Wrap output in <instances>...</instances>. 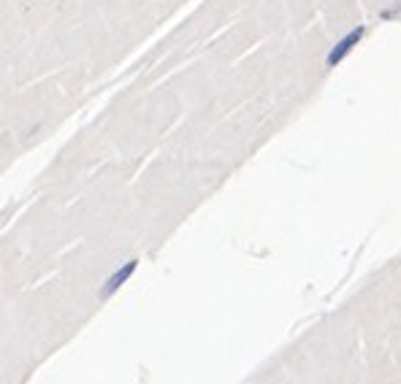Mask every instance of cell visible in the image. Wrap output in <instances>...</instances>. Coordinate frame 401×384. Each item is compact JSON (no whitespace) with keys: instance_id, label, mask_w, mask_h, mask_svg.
<instances>
[{"instance_id":"obj_3","label":"cell","mask_w":401,"mask_h":384,"mask_svg":"<svg viewBox=\"0 0 401 384\" xmlns=\"http://www.w3.org/2000/svg\"><path fill=\"white\" fill-rule=\"evenodd\" d=\"M377 19H380V22H399L401 19V0H391L385 8H380Z\"/></svg>"},{"instance_id":"obj_2","label":"cell","mask_w":401,"mask_h":384,"mask_svg":"<svg viewBox=\"0 0 401 384\" xmlns=\"http://www.w3.org/2000/svg\"><path fill=\"white\" fill-rule=\"evenodd\" d=\"M136 268H138V260H136V257L125 260V263L117 268L114 274H112L109 279H106V281H104V284H101V292H98V298H101V300H109L112 295H117V292H119V290H122V287L130 281V276L136 274Z\"/></svg>"},{"instance_id":"obj_1","label":"cell","mask_w":401,"mask_h":384,"mask_svg":"<svg viewBox=\"0 0 401 384\" xmlns=\"http://www.w3.org/2000/svg\"><path fill=\"white\" fill-rule=\"evenodd\" d=\"M363 38H366V25H361V22H358V25H352L342 38H337V41L331 44V49H328V55H326V71L339 68L344 60L358 49V44H361Z\"/></svg>"}]
</instances>
